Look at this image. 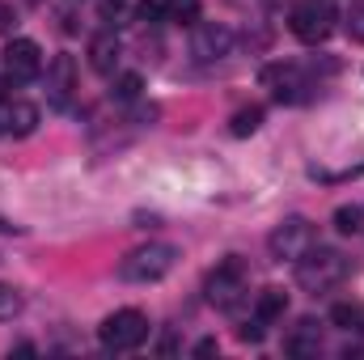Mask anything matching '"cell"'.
I'll use <instances>...</instances> for the list:
<instances>
[{
  "mask_svg": "<svg viewBox=\"0 0 364 360\" xmlns=\"http://www.w3.org/2000/svg\"><path fill=\"white\" fill-rule=\"evenodd\" d=\"M242 275H246V263L237 259V255H229V259H220L216 268L208 271V301L212 305H220V309H233V301H237V292H242Z\"/></svg>",
  "mask_w": 364,
  "mask_h": 360,
  "instance_id": "cell-6",
  "label": "cell"
},
{
  "mask_svg": "<svg viewBox=\"0 0 364 360\" xmlns=\"http://www.w3.org/2000/svg\"><path fill=\"white\" fill-rule=\"evenodd\" d=\"M73 90H77V64H73V55H55L47 64V102L55 110H64L73 102Z\"/></svg>",
  "mask_w": 364,
  "mask_h": 360,
  "instance_id": "cell-9",
  "label": "cell"
},
{
  "mask_svg": "<svg viewBox=\"0 0 364 360\" xmlns=\"http://www.w3.org/2000/svg\"><path fill=\"white\" fill-rule=\"evenodd\" d=\"M13 26H17V9L0 0V34H13Z\"/></svg>",
  "mask_w": 364,
  "mask_h": 360,
  "instance_id": "cell-23",
  "label": "cell"
},
{
  "mask_svg": "<svg viewBox=\"0 0 364 360\" xmlns=\"http://www.w3.org/2000/svg\"><path fill=\"white\" fill-rule=\"evenodd\" d=\"M288 30H292L301 43L318 47V43H326L331 30H335V9H331L326 0H301V4L292 9V17H288Z\"/></svg>",
  "mask_w": 364,
  "mask_h": 360,
  "instance_id": "cell-4",
  "label": "cell"
},
{
  "mask_svg": "<svg viewBox=\"0 0 364 360\" xmlns=\"http://www.w3.org/2000/svg\"><path fill=\"white\" fill-rule=\"evenodd\" d=\"M318 242V229L305 221V216H288L284 225H275L272 229V238H267V250H272V259H288V263H296L309 246Z\"/></svg>",
  "mask_w": 364,
  "mask_h": 360,
  "instance_id": "cell-5",
  "label": "cell"
},
{
  "mask_svg": "<svg viewBox=\"0 0 364 360\" xmlns=\"http://www.w3.org/2000/svg\"><path fill=\"white\" fill-rule=\"evenodd\" d=\"M21 314V292L13 284H0V318H13Z\"/></svg>",
  "mask_w": 364,
  "mask_h": 360,
  "instance_id": "cell-21",
  "label": "cell"
},
{
  "mask_svg": "<svg viewBox=\"0 0 364 360\" xmlns=\"http://www.w3.org/2000/svg\"><path fill=\"white\" fill-rule=\"evenodd\" d=\"M114 64H119V38L106 30V34H97V38L90 43V68L93 73H102V77H110Z\"/></svg>",
  "mask_w": 364,
  "mask_h": 360,
  "instance_id": "cell-11",
  "label": "cell"
},
{
  "mask_svg": "<svg viewBox=\"0 0 364 360\" xmlns=\"http://www.w3.org/2000/svg\"><path fill=\"white\" fill-rule=\"evenodd\" d=\"M318 348H322V339H318V327L309 318L284 339V352H292V356H318Z\"/></svg>",
  "mask_w": 364,
  "mask_h": 360,
  "instance_id": "cell-14",
  "label": "cell"
},
{
  "mask_svg": "<svg viewBox=\"0 0 364 360\" xmlns=\"http://www.w3.org/2000/svg\"><path fill=\"white\" fill-rule=\"evenodd\" d=\"M170 21L195 26V21H199V0H170Z\"/></svg>",
  "mask_w": 364,
  "mask_h": 360,
  "instance_id": "cell-19",
  "label": "cell"
},
{
  "mask_svg": "<svg viewBox=\"0 0 364 360\" xmlns=\"http://www.w3.org/2000/svg\"><path fill=\"white\" fill-rule=\"evenodd\" d=\"M216 352H220V344H216V339H199V344H195V356H199V360L216 356Z\"/></svg>",
  "mask_w": 364,
  "mask_h": 360,
  "instance_id": "cell-24",
  "label": "cell"
},
{
  "mask_svg": "<svg viewBox=\"0 0 364 360\" xmlns=\"http://www.w3.org/2000/svg\"><path fill=\"white\" fill-rule=\"evenodd\" d=\"M136 17L140 21H170V0H140Z\"/></svg>",
  "mask_w": 364,
  "mask_h": 360,
  "instance_id": "cell-20",
  "label": "cell"
},
{
  "mask_svg": "<svg viewBox=\"0 0 364 360\" xmlns=\"http://www.w3.org/2000/svg\"><path fill=\"white\" fill-rule=\"evenodd\" d=\"M284 314H288V292H284V288H263V292L255 297V318H259V322L272 327Z\"/></svg>",
  "mask_w": 364,
  "mask_h": 360,
  "instance_id": "cell-13",
  "label": "cell"
},
{
  "mask_svg": "<svg viewBox=\"0 0 364 360\" xmlns=\"http://www.w3.org/2000/svg\"><path fill=\"white\" fill-rule=\"evenodd\" d=\"M38 127V106H30V102H13V106H4V132L9 136H30Z\"/></svg>",
  "mask_w": 364,
  "mask_h": 360,
  "instance_id": "cell-12",
  "label": "cell"
},
{
  "mask_svg": "<svg viewBox=\"0 0 364 360\" xmlns=\"http://www.w3.org/2000/svg\"><path fill=\"white\" fill-rule=\"evenodd\" d=\"M191 51L199 60H225L233 51V30L220 26V21H195V34H191Z\"/></svg>",
  "mask_w": 364,
  "mask_h": 360,
  "instance_id": "cell-7",
  "label": "cell"
},
{
  "mask_svg": "<svg viewBox=\"0 0 364 360\" xmlns=\"http://www.w3.org/2000/svg\"><path fill=\"white\" fill-rule=\"evenodd\" d=\"M348 30H352V38H360V43H364V9H356V13H352Z\"/></svg>",
  "mask_w": 364,
  "mask_h": 360,
  "instance_id": "cell-25",
  "label": "cell"
},
{
  "mask_svg": "<svg viewBox=\"0 0 364 360\" xmlns=\"http://www.w3.org/2000/svg\"><path fill=\"white\" fill-rule=\"evenodd\" d=\"M335 229H339V233H364V203H343V208H335Z\"/></svg>",
  "mask_w": 364,
  "mask_h": 360,
  "instance_id": "cell-17",
  "label": "cell"
},
{
  "mask_svg": "<svg viewBox=\"0 0 364 360\" xmlns=\"http://www.w3.org/2000/svg\"><path fill=\"white\" fill-rule=\"evenodd\" d=\"M97 339H102L106 352H132V348H140L149 339V318L140 309H114V314L102 318Z\"/></svg>",
  "mask_w": 364,
  "mask_h": 360,
  "instance_id": "cell-3",
  "label": "cell"
},
{
  "mask_svg": "<svg viewBox=\"0 0 364 360\" xmlns=\"http://www.w3.org/2000/svg\"><path fill=\"white\" fill-rule=\"evenodd\" d=\"M4 68L13 81H34L43 73V47L34 38H13L4 47Z\"/></svg>",
  "mask_w": 364,
  "mask_h": 360,
  "instance_id": "cell-8",
  "label": "cell"
},
{
  "mask_svg": "<svg viewBox=\"0 0 364 360\" xmlns=\"http://www.w3.org/2000/svg\"><path fill=\"white\" fill-rule=\"evenodd\" d=\"M259 81H263L279 102H292L296 90H301V68H296V64H267V68L259 73Z\"/></svg>",
  "mask_w": 364,
  "mask_h": 360,
  "instance_id": "cell-10",
  "label": "cell"
},
{
  "mask_svg": "<svg viewBox=\"0 0 364 360\" xmlns=\"http://www.w3.org/2000/svg\"><path fill=\"white\" fill-rule=\"evenodd\" d=\"M0 136H4V110H0Z\"/></svg>",
  "mask_w": 364,
  "mask_h": 360,
  "instance_id": "cell-27",
  "label": "cell"
},
{
  "mask_svg": "<svg viewBox=\"0 0 364 360\" xmlns=\"http://www.w3.org/2000/svg\"><path fill=\"white\" fill-rule=\"evenodd\" d=\"M140 90H144V77H140V73H119V77H114V97H119V102H136V97H140Z\"/></svg>",
  "mask_w": 364,
  "mask_h": 360,
  "instance_id": "cell-18",
  "label": "cell"
},
{
  "mask_svg": "<svg viewBox=\"0 0 364 360\" xmlns=\"http://www.w3.org/2000/svg\"><path fill=\"white\" fill-rule=\"evenodd\" d=\"M174 263H178V246L149 242V246H136L132 255H123L119 280H127V284H157V280H166L174 271Z\"/></svg>",
  "mask_w": 364,
  "mask_h": 360,
  "instance_id": "cell-1",
  "label": "cell"
},
{
  "mask_svg": "<svg viewBox=\"0 0 364 360\" xmlns=\"http://www.w3.org/2000/svg\"><path fill=\"white\" fill-rule=\"evenodd\" d=\"M259 123H263V106H246V110H237V115L229 119V136L246 140V136L259 132Z\"/></svg>",
  "mask_w": 364,
  "mask_h": 360,
  "instance_id": "cell-16",
  "label": "cell"
},
{
  "mask_svg": "<svg viewBox=\"0 0 364 360\" xmlns=\"http://www.w3.org/2000/svg\"><path fill=\"white\" fill-rule=\"evenodd\" d=\"M263 327H267V322H259V318H250V322H246V327H242L237 335H242L246 344H259V339H263Z\"/></svg>",
  "mask_w": 364,
  "mask_h": 360,
  "instance_id": "cell-22",
  "label": "cell"
},
{
  "mask_svg": "<svg viewBox=\"0 0 364 360\" xmlns=\"http://www.w3.org/2000/svg\"><path fill=\"white\" fill-rule=\"evenodd\" d=\"M348 271H352V263H348L339 250L314 242V246L296 259V284L309 288V292H326V288H335L339 280H348Z\"/></svg>",
  "mask_w": 364,
  "mask_h": 360,
  "instance_id": "cell-2",
  "label": "cell"
},
{
  "mask_svg": "<svg viewBox=\"0 0 364 360\" xmlns=\"http://www.w3.org/2000/svg\"><path fill=\"white\" fill-rule=\"evenodd\" d=\"M331 322H335L339 331L364 335V305H356V301H339V305L331 309Z\"/></svg>",
  "mask_w": 364,
  "mask_h": 360,
  "instance_id": "cell-15",
  "label": "cell"
},
{
  "mask_svg": "<svg viewBox=\"0 0 364 360\" xmlns=\"http://www.w3.org/2000/svg\"><path fill=\"white\" fill-rule=\"evenodd\" d=\"M21 233V225H13L9 216H0V238H17Z\"/></svg>",
  "mask_w": 364,
  "mask_h": 360,
  "instance_id": "cell-26",
  "label": "cell"
}]
</instances>
